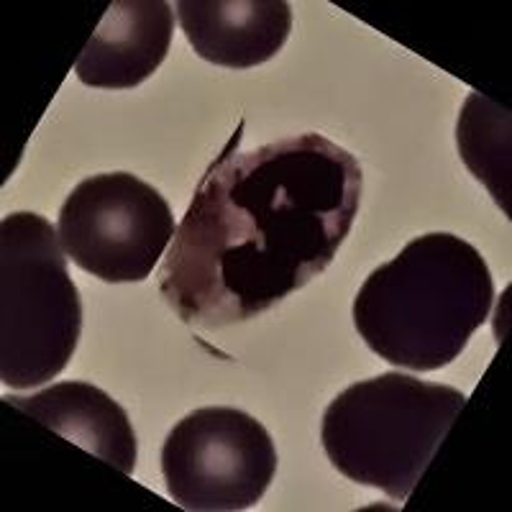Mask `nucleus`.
Listing matches in <instances>:
<instances>
[{"label":"nucleus","instance_id":"1","mask_svg":"<svg viewBox=\"0 0 512 512\" xmlns=\"http://www.w3.org/2000/svg\"><path fill=\"white\" fill-rule=\"evenodd\" d=\"M239 134L195 187L159 269L169 308L203 331L267 313L326 272L364 190L359 159L323 134L251 152Z\"/></svg>","mask_w":512,"mask_h":512},{"label":"nucleus","instance_id":"2","mask_svg":"<svg viewBox=\"0 0 512 512\" xmlns=\"http://www.w3.org/2000/svg\"><path fill=\"white\" fill-rule=\"evenodd\" d=\"M495 280L482 251L454 233H425L379 264L354 297V326L392 367L454 364L487 323Z\"/></svg>","mask_w":512,"mask_h":512},{"label":"nucleus","instance_id":"3","mask_svg":"<svg viewBox=\"0 0 512 512\" xmlns=\"http://www.w3.org/2000/svg\"><path fill=\"white\" fill-rule=\"evenodd\" d=\"M464 408L466 395L456 387L384 372L333 397L320 443L346 479L405 502Z\"/></svg>","mask_w":512,"mask_h":512},{"label":"nucleus","instance_id":"4","mask_svg":"<svg viewBox=\"0 0 512 512\" xmlns=\"http://www.w3.org/2000/svg\"><path fill=\"white\" fill-rule=\"evenodd\" d=\"M82 331L80 290L59 233L39 213L0 221V379L31 390L59 377Z\"/></svg>","mask_w":512,"mask_h":512},{"label":"nucleus","instance_id":"5","mask_svg":"<svg viewBox=\"0 0 512 512\" xmlns=\"http://www.w3.org/2000/svg\"><path fill=\"white\" fill-rule=\"evenodd\" d=\"M57 233L72 264L108 285H121L152 277L177 223L157 187L131 172H103L67 195Z\"/></svg>","mask_w":512,"mask_h":512},{"label":"nucleus","instance_id":"6","mask_svg":"<svg viewBox=\"0 0 512 512\" xmlns=\"http://www.w3.org/2000/svg\"><path fill=\"white\" fill-rule=\"evenodd\" d=\"M162 474L167 495L182 510H249L277 474V448L254 415L198 408L164 438Z\"/></svg>","mask_w":512,"mask_h":512},{"label":"nucleus","instance_id":"7","mask_svg":"<svg viewBox=\"0 0 512 512\" xmlns=\"http://www.w3.org/2000/svg\"><path fill=\"white\" fill-rule=\"evenodd\" d=\"M175 34L164 0H113L75 62L77 80L98 90H131L159 70Z\"/></svg>","mask_w":512,"mask_h":512},{"label":"nucleus","instance_id":"8","mask_svg":"<svg viewBox=\"0 0 512 512\" xmlns=\"http://www.w3.org/2000/svg\"><path fill=\"white\" fill-rule=\"evenodd\" d=\"M177 18L195 54L228 70L269 62L292 31L285 0H180Z\"/></svg>","mask_w":512,"mask_h":512},{"label":"nucleus","instance_id":"9","mask_svg":"<svg viewBox=\"0 0 512 512\" xmlns=\"http://www.w3.org/2000/svg\"><path fill=\"white\" fill-rule=\"evenodd\" d=\"M3 402L98 456L116 472L134 474L139 459L134 425L126 410L95 384L59 382L29 397L6 395Z\"/></svg>","mask_w":512,"mask_h":512},{"label":"nucleus","instance_id":"10","mask_svg":"<svg viewBox=\"0 0 512 512\" xmlns=\"http://www.w3.org/2000/svg\"><path fill=\"white\" fill-rule=\"evenodd\" d=\"M512 116L510 108L484 93L466 95L456 123V144L464 164L489 190L502 213L512 216Z\"/></svg>","mask_w":512,"mask_h":512}]
</instances>
